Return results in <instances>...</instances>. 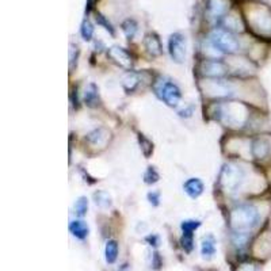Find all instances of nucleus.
<instances>
[{
  "instance_id": "39448f33",
  "label": "nucleus",
  "mask_w": 271,
  "mask_h": 271,
  "mask_svg": "<svg viewBox=\"0 0 271 271\" xmlns=\"http://www.w3.org/2000/svg\"><path fill=\"white\" fill-rule=\"evenodd\" d=\"M209 42L220 53H236L240 50V42L230 31L216 29L210 33Z\"/></svg>"
},
{
  "instance_id": "f257e3e1",
  "label": "nucleus",
  "mask_w": 271,
  "mask_h": 271,
  "mask_svg": "<svg viewBox=\"0 0 271 271\" xmlns=\"http://www.w3.org/2000/svg\"><path fill=\"white\" fill-rule=\"evenodd\" d=\"M263 221V210L258 203L243 202L232 209L229 215L230 228L235 234L251 235Z\"/></svg>"
},
{
  "instance_id": "2eb2a0df",
  "label": "nucleus",
  "mask_w": 271,
  "mask_h": 271,
  "mask_svg": "<svg viewBox=\"0 0 271 271\" xmlns=\"http://www.w3.org/2000/svg\"><path fill=\"white\" fill-rule=\"evenodd\" d=\"M110 139V133L106 130L105 128H98L90 132L87 134L86 141L91 144V145H94V147H102V145H105L107 143V140Z\"/></svg>"
},
{
  "instance_id": "cd10ccee",
  "label": "nucleus",
  "mask_w": 271,
  "mask_h": 271,
  "mask_svg": "<svg viewBox=\"0 0 271 271\" xmlns=\"http://www.w3.org/2000/svg\"><path fill=\"white\" fill-rule=\"evenodd\" d=\"M159 181V173L153 167H148V169L144 173V182L148 185H153Z\"/></svg>"
},
{
  "instance_id": "9b49d317",
  "label": "nucleus",
  "mask_w": 271,
  "mask_h": 271,
  "mask_svg": "<svg viewBox=\"0 0 271 271\" xmlns=\"http://www.w3.org/2000/svg\"><path fill=\"white\" fill-rule=\"evenodd\" d=\"M107 54L111 60L118 64L120 67L126 68V69H130L133 64L132 56L129 54V52L124 48H121V46H111L109 50H107Z\"/></svg>"
},
{
  "instance_id": "72a5a7b5",
  "label": "nucleus",
  "mask_w": 271,
  "mask_h": 271,
  "mask_svg": "<svg viewBox=\"0 0 271 271\" xmlns=\"http://www.w3.org/2000/svg\"><path fill=\"white\" fill-rule=\"evenodd\" d=\"M147 241L151 245H154V247H156V245L159 244V237L156 236V235H151V236L147 237Z\"/></svg>"
},
{
  "instance_id": "f8f14e48",
  "label": "nucleus",
  "mask_w": 271,
  "mask_h": 271,
  "mask_svg": "<svg viewBox=\"0 0 271 271\" xmlns=\"http://www.w3.org/2000/svg\"><path fill=\"white\" fill-rule=\"evenodd\" d=\"M229 0H207L206 10L207 15L211 19H219L226 15L229 11Z\"/></svg>"
},
{
  "instance_id": "7ed1b4c3",
  "label": "nucleus",
  "mask_w": 271,
  "mask_h": 271,
  "mask_svg": "<svg viewBox=\"0 0 271 271\" xmlns=\"http://www.w3.org/2000/svg\"><path fill=\"white\" fill-rule=\"evenodd\" d=\"M249 172L247 168L237 163H228L221 169L220 175V185L222 190L229 194L239 192L249 183Z\"/></svg>"
},
{
  "instance_id": "a878e982",
  "label": "nucleus",
  "mask_w": 271,
  "mask_h": 271,
  "mask_svg": "<svg viewBox=\"0 0 271 271\" xmlns=\"http://www.w3.org/2000/svg\"><path fill=\"white\" fill-rule=\"evenodd\" d=\"M122 31L125 33V35L128 38H133L137 33V22L133 21V19H126L124 23H122Z\"/></svg>"
},
{
  "instance_id": "4468645a",
  "label": "nucleus",
  "mask_w": 271,
  "mask_h": 271,
  "mask_svg": "<svg viewBox=\"0 0 271 271\" xmlns=\"http://www.w3.org/2000/svg\"><path fill=\"white\" fill-rule=\"evenodd\" d=\"M144 46L152 57H159L163 54V45L156 34H148L144 40Z\"/></svg>"
},
{
  "instance_id": "a211bd4d",
  "label": "nucleus",
  "mask_w": 271,
  "mask_h": 271,
  "mask_svg": "<svg viewBox=\"0 0 271 271\" xmlns=\"http://www.w3.org/2000/svg\"><path fill=\"white\" fill-rule=\"evenodd\" d=\"M84 102L88 107H96L99 105V91L98 87L95 86L94 83L88 84L84 90Z\"/></svg>"
},
{
  "instance_id": "bb28decb",
  "label": "nucleus",
  "mask_w": 271,
  "mask_h": 271,
  "mask_svg": "<svg viewBox=\"0 0 271 271\" xmlns=\"http://www.w3.org/2000/svg\"><path fill=\"white\" fill-rule=\"evenodd\" d=\"M182 248L185 249L186 253H191L194 248V235L192 234H183L181 239Z\"/></svg>"
},
{
  "instance_id": "0eeeda50",
  "label": "nucleus",
  "mask_w": 271,
  "mask_h": 271,
  "mask_svg": "<svg viewBox=\"0 0 271 271\" xmlns=\"http://www.w3.org/2000/svg\"><path fill=\"white\" fill-rule=\"evenodd\" d=\"M235 92L234 84L221 79L205 80V90L203 94L209 98H226L232 96Z\"/></svg>"
},
{
  "instance_id": "c85d7f7f",
  "label": "nucleus",
  "mask_w": 271,
  "mask_h": 271,
  "mask_svg": "<svg viewBox=\"0 0 271 271\" xmlns=\"http://www.w3.org/2000/svg\"><path fill=\"white\" fill-rule=\"evenodd\" d=\"M139 141H140V148H141V151H143V153L148 158V156L152 153V151H153V145H152L151 141L148 139H145L143 134H140Z\"/></svg>"
},
{
  "instance_id": "f704fd0d",
  "label": "nucleus",
  "mask_w": 271,
  "mask_h": 271,
  "mask_svg": "<svg viewBox=\"0 0 271 271\" xmlns=\"http://www.w3.org/2000/svg\"><path fill=\"white\" fill-rule=\"evenodd\" d=\"M92 2H94V0H87V7H86L87 12H90L91 7H92Z\"/></svg>"
},
{
  "instance_id": "ddd939ff",
  "label": "nucleus",
  "mask_w": 271,
  "mask_h": 271,
  "mask_svg": "<svg viewBox=\"0 0 271 271\" xmlns=\"http://www.w3.org/2000/svg\"><path fill=\"white\" fill-rule=\"evenodd\" d=\"M203 188L205 187H203V183L200 178H190L183 183V190L192 200H196V198L202 196Z\"/></svg>"
},
{
  "instance_id": "aec40b11",
  "label": "nucleus",
  "mask_w": 271,
  "mask_h": 271,
  "mask_svg": "<svg viewBox=\"0 0 271 271\" xmlns=\"http://www.w3.org/2000/svg\"><path fill=\"white\" fill-rule=\"evenodd\" d=\"M140 86V78L139 73H134V72H129L128 75L124 76L122 79V87L128 92H133V91Z\"/></svg>"
},
{
  "instance_id": "393cba45",
  "label": "nucleus",
  "mask_w": 271,
  "mask_h": 271,
  "mask_svg": "<svg viewBox=\"0 0 271 271\" xmlns=\"http://www.w3.org/2000/svg\"><path fill=\"white\" fill-rule=\"evenodd\" d=\"M200 226H201V221H198V220H185V221H182L181 224L182 232H183V234L194 235V232H196Z\"/></svg>"
},
{
  "instance_id": "7c9ffc66",
  "label": "nucleus",
  "mask_w": 271,
  "mask_h": 271,
  "mask_svg": "<svg viewBox=\"0 0 271 271\" xmlns=\"http://www.w3.org/2000/svg\"><path fill=\"white\" fill-rule=\"evenodd\" d=\"M148 201H149V203L153 205V206H158L159 201H160V194L156 191H151L148 194Z\"/></svg>"
},
{
  "instance_id": "6ab92c4d",
  "label": "nucleus",
  "mask_w": 271,
  "mask_h": 271,
  "mask_svg": "<svg viewBox=\"0 0 271 271\" xmlns=\"http://www.w3.org/2000/svg\"><path fill=\"white\" fill-rule=\"evenodd\" d=\"M118 243L115 240H109L106 243V248H105V256H106V262L109 264H113L117 262L118 258Z\"/></svg>"
},
{
  "instance_id": "f03ea898",
  "label": "nucleus",
  "mask_w": 271,
  "mask_h": 271,
  "mask_svg": "<svg viewBox=\"0 0 271 271\" xmlns=\"http://www.w3.org/2000/svg\"><path fill=\"white\" fill-rule=\"evenodd\" d=\"M245 21L258 38L271 41V7L263 3L245 6Z\"/></svg>"
},
{
  "instance_id": "c756f323",
  "label": "nucleus",
  "mask_w": 271,
  "mask_h": 271,
  "mask_svg": "<svg viewBox=\"0 0 271 271\" xmlns=\"http://www.w3.org/2000/svg\"><path fill=\"white\" fill-rule=\"evenodd\" d=\"M95 21H96V23H98L99 26H102L105 30L109 31L111 35H114V29H113V26H111V23H110L109 21L105 18V16L102 15V14H98V15L95 16Z\"/></svg>"
},
{
  "instance_id": "5701e85b",
  "label": "nucleus",
  "mask_w": 271,
  "mask_h": 271,
  "mask_svg": "<svg viewBox=\"0 0 271 271\" xmlns=\"http://www.w3.org/2000/svg\"><path fill=\"white\" fill-rule=\"evenodd\" d=\"M73 210H75V215L78 217H84L87 215V210H88V200H87V197H79L76 200L75 205H73Z\"/></svg>"
},
{
  "instance_id": "6e6552de",
  "label": "nucleus",
  "mask_w": 271,
  "mask_h": 271,
  "mask_svg": "<svg viewBox=\"0 0 271 271\" xmlns=\"http://www.w3.org/2000/svg\"><path fill=\"white\" fill-rule=\"evenodd\" d=\"M169 56L175 63L182 64L186 60V37L181 33H175L168 41Z\"/></svg>"
},
{
  "instance_id": "423d86ee",
  "label": "nucleus",
  "mask_w": 271,
  "mask_h": 271,
  "mask_svg": "<svg viewBox=\"0 0 271 271\" xmlns=\"http://www.w3.org/2000/svg\"><path fill=\"white\" fill-rule=\"evenodd\" d=\"M153 88L159 99H162L167 106L177 107L179 105V102L182 99V92L175 83L166 79H160L154 83Z\"/></svg>"
},
{
  "instance_id": "1a4fd4ad",
  "label": "nucleus",
  "mask_w": 271,
  "mask_h": 271,
  "mask_svg": "<svg viewBox=\"0 0 271 271\" xmlns=\"http://www.w3.org/2000/svg\"><path fill=\"white\" fill-rule=\"evenodd\" d=\"M249 153L256 160H266L271 154V141L267 137L259 136L249 144Z\"/></svg>"
},
{
  "instance_id": "412c9836",
  "label": "nucleus",
  "mask_w": 271,
  "mask_h": 271,
  "mask_svg": "<svg viewBox=\"0 0 271 271\" xmlns=\"http://www.w3.org/2000/svg\"><path fill=\"white\" fill-rule=\"evenodd\" d=\"M94 201L96 203V206L102 207V209H109L111 206V197L107 191L99 190V191L94 192Z\"/></svg>"
},
{
  "instance_id": "b1692460",
  "label": "nucleus",
  "mask_w": 271,
  "mask_h": 271,
  "mask_svg": "<svg viewBox=\"0 0 271 271\" xmlns=\"http://www.w3.org/2000/svg\"><path fill=\"white\" fill-rule=\"evenodd\" d=\"M80 34H82L84 41H91V40H92V35H94V25H92L88 19H84L83 23H82Z\"/></svg>"
},
{
  "instance_id": "473e14b6",
  "label": "nucleus",
  "mask_w": 271,
  "mask_h": 271,
  "mask_svg": "<svg viewBox=\"0 0 271 271\" xmlns=\"http://www.w3.org/2000/svg\"><path fill=\"white\" fill-rule=\"evenodd\" d=\"M192 111H194V109H192V106H190L188 109L182 110V111L179 114H181V117L188 118V117H191V115H192Z\"/></svg>"
},
{
  "instance_id": "4be33fe9",
  "label": "nucleus",
  "mask_w": 271,
  "mask_h": 271,
  "mask_svg": "<svg viewBox=\"0 0 271 271\" xmlns=\"http://www.w3.org/2000/svg\"><path fill=\"white\" fill-rule=\"evenodd\" d=\"M225 26L226 29L235 31H241L243 30V22L241 19L239 18L236 12H232V14H228L225 16Z\"/></svg>"
},
{
  "instance_id": "9d476101",
  "label": "nucleus",
  "mask_w": 271,
  "mask_h": 271,
  "mask_svg": "<svg viewBox=\"0 0 271 271\" xmlns=\"http://www.w3.org/2000/svg\"><path fill=\"white\" fill-rule=\"evenodd\" d=\"M201 73L203 76H209V78H217L220 79L221 76L226 73V67L219 60H205L202 61L200 68Z\"/></svg>"
},
{
  "instance_id": "f3484780",
  "label": "nucleus",
  "mask_w": 271,
  "mask_h": 271,
  "mask_svg": "<svg viewBox=\"0 0 271 271\" xmlns=\"http://www.w3.org/2000/svg\"><path fill=\"white\" fill-rule=\"evenodd\" d=\"M216 239L211 235H207L202 239L201 243V254L205 259H211L216 255Z\"/></svg>"
},
{
  "instance_id": "20e7f679",
  "label": "nucleus",
  "mask_w": 271,
  "mask_h": 271,
  "mask_svg": "<svg viewBox=\"0 0 271 271\" xmlns=\"http://www.w3.org/2000/svg\"><path fill=\"white\" fill-rule=\"evenodd\" d=\"M249 118L248 107L243 103H221L216 110V120L229 128H243Z\"/></svg>"
},
{
  "instance_id": "dca6fc26",
  "label": "nucleus",
  "mask_w": 271,
  "mask_h": 271,
  "mask_svg": "<svg viewBox=\"0 0 271 271\" xmlns=\"http://www.w3.org/2000/svg\"><path fill=\"white\" fill-rule=\"evenodd\" d=\"M69 232L72 234V236L79 239V240H84L87 239L88 234H90V228L87 225L86 222L82 220H73L69 224Z\"/></svg>"
},
{
  "instance_id": "2f4dec72",
  "label": "nucleus",
  "mask_w": 271,
  "mask_h": 271,
  "mask_svg": "<svg viewBox=\"0 0 271 271\" xmlns=\"http://www.w3.org/2000/svg\"><path fill=\"white\" fill-rule=\"evenodd\" d=\"M237 271H260V268L258 267V264L245 263V264H241L240 268Z\"/></svg>"
}]
</instances>
